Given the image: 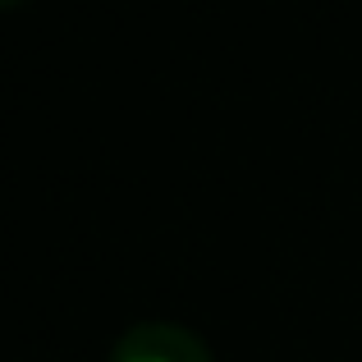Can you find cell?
<instances>
[{"label": "cell", "mask_w": 362, "mask_h": 362, "mask_svg": "<svg viewBox=\"0 0 362 362\" xmlns=\"http://www.w3.org/2000/svg\"><path fill=\"white\" fill-rule=\"evenodd\" d=\"M110 362H216L206 339L179 321H133L115 339Z\"/></svg>", "instance_id": "cell-1"}, {"label": "cell", "mask_w": 362, "mask_h": 362, "mask_svg": "<svg viewBox=\"0 0 362 362\" xmlns=\"http://www.w3.org/2000/svg\"><path fill=\"white\" fill-rule=\"evenodd\" d=\"M14 5H28V0H0V9H14Z\"/></svg>", "instance_id": "cell-2"}]
</instances>
